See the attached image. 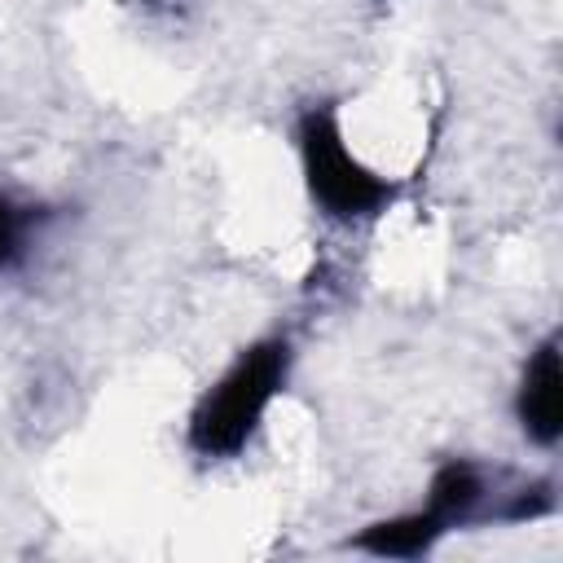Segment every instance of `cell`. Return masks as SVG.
<instances>
[{
    "label": "cell",
    "mask_w": 563,
    "mask_h": 563,
    "mask_svg": "<svg viewBox=\"0 0 563 563\" xmlns=\"http://www.w3.org/2000/svg\"><path fill=\"white\" fill-rule=\"evenodd\" d=\"M479 497H484V479H479V471L471 466V462H444L440 471H435V479H431V497H427V510L440 519V528L449 532V528H457L462 519H471V510L479 506Z\"/></svg>",
    "instance_id": "obj_5"
},
{
    "label": "cell",
    "mask_w": 563,
    "mask_h": 563,
    "mask_svg": "<svg viewBox=\"0 0 563 563\" xmlns=\"http://www.w3.org/2000/svg\"><path fill=\"white\" fill-rule=\"evenodd\" d=\"M290 369L286 339H264L246 347L233 369L202 396V405L189 418V449L198 457H233L260 427L264 409L282 391Z\"/></svg>",
    "instance_id": "obj_1"
},
{
    "label": "cell",
    "mask_w": 563,
    "mask_h": 563,
    "mask_svg": "<svg viewBox=\"0 0 563 563\" xmlns=\"http://www.w3.org/2000/svg\"><path fill=\"white\" fill-rule=\"evenodd\" d=\"M515 409H519L528 440H537L541 449L559 444V435H563V365H559V339L554 334L532 352Z\"/></svg>",
    "instance_id": "obj_3"
},
{
    "label": "cell",
    "mask_w": 563,
    "mask_h": 563,
    "mask_svg": "<svg viewBox=\"0 0 563 563\" xmlns=\"http://www.w3.org/2000/svg\"><path fill=\"white\" fill-rule=\"evenodd\" d=\"M299 158H303V180L312 202L330 220H361L374 216L378 207L391 202L396 185L374 176L361 158H352L343 128L330 106H312L299 119Z\"/></svg>",
    "instance_id": "obj_2"
},
{
    "label": "cell",
    "mask_w": 563,
    "mask_h": 563,
    "mask_svg": "<svg viewBox=\"0 0 563 563\" xmlns=\"http://www.w3.org/2000/svg\"><path fill=\"white\" fill-rule=\"evenodd\" d=\"M22 229H26V216L18 202L0 198V268H9L22 251Z\"/></svg>",
    "instance_id": "obj_6"
},
{
    "label": "cell",
    "mask_w": 563,
    "mask_h": 563,
    "mask_svg": "<svg viewBox=\"0 0 563 563\" xmlns=\"http://www.w3.org/2000/svg\"><path fill=\"white\" fill-rule=\"evenodd\" d=\"M440 537H444L440 519H435L431 510H413V515H400V519L369 523L365 532L352 537V545L365 550V554H378V559H418V554H427Z\"/></svg>",
    "instance_id": "obj_4"
}]
</instances>
